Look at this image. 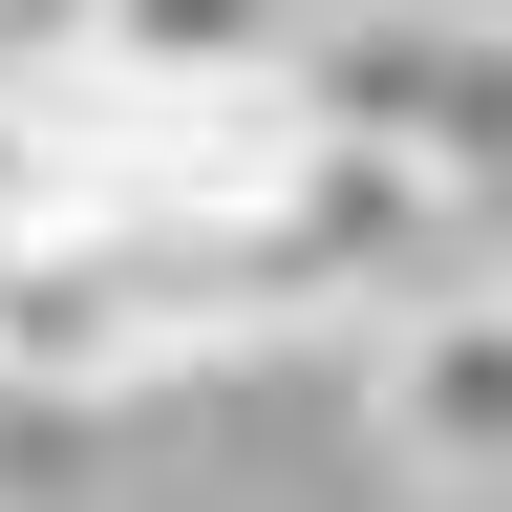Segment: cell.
<instances>
[{
    "label": "cell",
    "instance_id": "1",
    "mask_svg": "<svg viewBox=\"0 0 512 512\" xmlns=\"http://www.w3.org/2000/svg\"><path fill=\"white\" fill-rule=\"evenodd\" d=\"M320 128L427 192H512V22L491 0H320Z\"/></svg>",
    "mask_w": 512,
    "mask_h": 512
},
{
    "label": "cell",
    "instance_id": "2",
    "mask_svg": "<svg viewBox=\"0 0 512 512\" xmlns=\"http://www.w3.org/2000/svg\"><path fill=\"white\" fill-rule=\"evenodd\" d=\"M363 427L427 491H512V278H427L363 320Z\"/></svg>",
    "mask_w": 512,
    "mask_h": 512
},
{
    "label": "cell",
    "instance_id": "3",
    "mask_svg": "<svg viewBox=\"0 0 512 512\" xmlns=\"http://www.w3.org/2000/svg\"><path fill=\"white\" fill-rule=\"evenodd\" d=\"M107 64H171V86H299L320 64V0H86Z\"/></svg>",
    "mask_w": 512,
    "mask_h": 512
}]
</instances>
